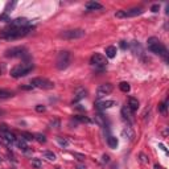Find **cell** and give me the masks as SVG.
I'll list each match as a JSON object with an SVG mask.
<instances>
[{
    "mask_svg": "<svg viewBox=\"0 0 169 169\" xmlns=\"http://www.w3.org/2000/svg\"><path fill=\"white\" fill-rule=\"evenodd\" d=\"M32 29L30 27L28 28H11V27H7L5 29H3L0 32V37L4 40H16V39H20V37H24L29 33V30Z\"/></svg>",
    "mask_w": 169,
    "mask_h": 169,
    "instance_id": "6da1fadb",
    "label": "cell"
},
{
    "mask_svg": "<svg viewBox=\"0 0 169 169\" xmlns=\"http://www.w3.org/2000/svg\"><path fill=\"white\" fill-rule=\"evenodd\" d=\"M147 46H148V50L149 52H152V53L157 54V56H160V57L167 60L168 50H167V48H165V45L157 39V37H149L147 41Z\"/></svg>",
    "mask_w": 169,
    "mask_h": 169,
    "instance_id": "7a4b0ae2",
    "label": "cell"
},
{
    "mask_svg": "<svg viewBox=\"0 0 169 169\" xmlns=\"http://www.w3.org/2000/svg\"><path fill=\"white\" fill-rule=\"evenodd\" d=\"M34 65L32 62H24V64H20V65H16L11 69V75L13 78H21V77H25L28 75L30 71L33 70Z\"/></svg>",
    "mask_w": 169,
    "mask_h": 169,
    "instance_id": "3957f363",
    "label": "cell"
},
{
    "mask_svg": "<svg viewBox=\"0 0 169 169\" xmlns=\"http://www.w3.org/2000/svg\"><path fill=\"white\" fill-rule=\"evenodd\" d=\"M70 62H71L70 52L64 50V52H60V53H58V56L56 58V66H57L58 70H64V69H66L69 65H70Z\"/></svg>",
    "mask_w": 169,
    "mask_h": 169,
    "instance_id": "277c9868",
    "label": "cell"
},
{
    "mask_svg": "<svg viewBox=\"0 0 169 169\" xmlns=\"http://www.w3.org/2000/svg\"><path fill=\"white\" fill-rule=\"evenodd\" d=\"M144 12V9L141 7H135V8H131V9H127V11H118L115 13V16L118 19H126V17H135V16H139Z\"/></svg>",
    "mask_w": 169,
    "mask_h": 169,
    "instance_id": "5b68a950",
    "label": "cell"
},
{
    "mask_svg": "<svg viewBox=\"0 0 169 169\" xmlns=\"http://www.w3.org/2000/svg\"><path fill=\"white\" fill-rule=\"evenodd\" d=\"M5 57H11V58H20V57H27L28 56V50L24 46H16V48H11V49H7L4 52Z\"/></svg>",
    "mask_w": 169,
    "mask_h": 169,
    "instance_id": "8992f818",
    "label": "cell"
},
{
    "mask_svg": "<svg viewBox=\"0 0 169 169\" xmlns=\"http://www.w3.org/2000/svg\"><path fill=\"white\" fill-rule=\"evenodd\" d=\"M85 34L86 32L83 29H69V30H64L61 33V37L65 40H77L85 37Z\"/></svg>",
    "mask_w": 169,
    "mask_h": 169,
    "instance_id": "52a82bcc",
    "label": "cell"
},
{
    "mask_svg": "<svg viewBox=\"0 0 169 169\" xmlns=\"http://www.w3.org/2000/svg\"><path fill=\"white\" fill-rule=\"evenodd\" d=\"M30 85H32L33 87L42 89V90H50V89L54 87L53 82L49 81V79H46V78H34V79H32Z\"/></svg>",
    "mask_w": 169,
    "mask_h": 169,
    "instance_id": "ba28073f",
    "label": "cell"
},
{
    "mask_svg": "<svg viewBox=\"0 0 169 169\" xmlns=\"http://www.w3.org/2000/svg\"><path fill=\"white\" fill-rule=\"evenodd\" d=\"M112 90H114V85L112 83H110V82H107V83H102L98 87V90H96V98H98V101L99 99H102V98H105L106 95L111 94Z\"/></svg>",
    "mask_w": 169,
    "mask_h": 169,
    "instance_id": "9c48e42d",
    "label": "cell"
},
{
    "mask_svg": "<svg viewBox=\"0 0 169 169\" xmlns=\"http://www.w3.org/2000/svg\"><path fill=\"white\" fill-rule=\"evenodd\" d=\"M90 64L95 67H105L106 65H107V60H106V57L103 56V54L95 53V54H92L90 58Z\"/></svg>",
    "mask_w": 169,
    "mask_h": 169,
    "instance_id": "30bf717a",
    "label": "cell"
},
{
    "mask_svg": "<svg viewBox=\"0 0 169 169\" xmlns=\"http://www.w3.org/2000/svg\"><path fill=\"white\" fill-rule=\"evenodd\" d=\"M8 27H11V28H28L29 27V20L25 19V17H17V19L12 20L11 23L8 24Z\"/></svg>",
    "mask_w": 169,
    "mask_h": 169,
    "instance_id": "8fae6325",
    "label": "cell"
},
{
    "mask_svg": "<svg viewBox=\"0 0 169 169\" xmlns=\"http://www.w3.org/2000/svg\"><path fill=\"white\" fill-rule=\"evenodd\" d=\"M115 106V101H96L95 102V107L99 110V111H103V110H107L110 107Z\"/></svg>",
    "mask_w": 169,
    "mask_h": 169,
    "instance_id": "7c38bea8",
    "label": "cell"
},
{
    "mask_svg": "<svg viewBox=\"0 0 169 169\" xmlns=\"http://www.w3.org/2000/svg\"><path fill=\"white\" fill-rule=\"evenodd\" d=\"M85 8L87 9V11H101V9H103V5L101 4V3L98 2H87L85 4Z\"/></svg>",
    "mask_w": 169,
    "mask_h": 169,
    "instance_id": "4fadbf2b",
    "label": "cell"
},
{
    "mask_svg": "<svg viewBox=\"0 0 169 169\" xmlns=\"http://www.w3.org/2000/svg\"><path fill=\"white\" fill-rule=\"evenodd\" d=\"M86 95H87V90L83 87H78L77 90L74 91V101L73 102H79L81 99H83Z\"/></svg>",
    "mask_w": 169,
    "mask_h": 169,
    "instance_id": "5bb4252c",
    "label": "cell"
},
{
    "mask_svg": "<svg viewBox=\"0 0 169 169\" xmlns=\"http://www.w3.org/2000/svg\"><path fill=\"white\" fill-rule=\"evenodd\" d=\"M122 116L124 120H127V122L132 123L133 122V115H132V111L128 108V106H124L122 108Z\"/></svg>",
    "mask_w": 169,
    "mask_h": 169,
    "instance_id": "9a60e30c",
    "label": "cell"
},
{
    "mask_svg": "<svg viewBox=\"0 0 169 169\" xmlns=\"http://www.w3.org/2000/svg\"><path fill=\"white\" fill-rule=\"evenodd\" d=\"M128 108H130L132 112L137 111V108H139V101H137L136 98H133V96L128 98Z\"/></svg>",
    "mask_w": 169,
    "mask_h": 169,
    "instance_id": "2e32d148",
    "label": "cell"
},
{
    "mask_svg": "<svg viewBox=\"0 0 169 169\" xmlns=\"http://www.w3.org/2000/svg\"><path fill=\"white\" fill-rule=\"evenodd\" d=\"M3 139H4V141L8 144V146H11V144H13L16 141V136L8 131V132H4V135H3Z\"/></svg>",
    "mask_w": 169,
    "mask_h": 169,
    "instance_id": "e0dca14e",
    "label": "cell"
},
{
    "mask_svg": "<svg viewBox=\"0 0 169 169\" xmlns=\"http://www.w3.org/2000/svg\"><path fill=\"white\" fill-rule=\"evenodd\" d=\"M122 135L128 140H133V137H135V133H133V131H132L131 127H126V128L122 131Z\"/></svg>",
    "mask_w": 169,
    "mask_h": 169,
    "instance_id": "ac0fdd59",
    "label": "cell"
},
{
    "mask_svg": "<svg viewBox=\"0 0 169 169\" xmlns=\"http://www.w3.org/2000/svg\"><path fill=\"white\" fill-rule=\"evenodd\" d=\"M16 146H17V148H20L21 151H28V144H27V141L23 139V137H19V139H16Z\"/></svg>",
    "mask_w": 169,
    "mask_h": 169,
    "instance_id": "d6986e66",
    "label": "cell"
},
{
    "mask_svg": "<svg viewBox=\"0 0 169 169\" xmlns=\"http://www.w3.org/2000/svg\"><path fill=\"white\" fill-rule=\"evenodd\" d=\"M116 56V48L115 46H107L106 48V57L114 58Z\"/></svg>",
    "mask_w": 169,
    "mask_h": 169,
    "instance_id": "ffe728a7",
    "label": "cell"
},
{
    "mask_svg": "<svg viewBox=\"0 0 169 169\" xmlns=\"http://www.w3.org/2000/svg\"><path fill=\"white\" fill-rule=\"evenodd\" d=\"M42 156L44 158H46L48 161H56V153H53V152H50V151H45V152H42Z\"/></svg>",
    "mask_w": 169,
    "mask_h": 169,
    "instance_id": "44dd1931",
    "label": "cell"
},
{
    "mask_svg": "<svg viewBox=\"0 0 169 169\" xmlns=\"http://www.w3.org/2000/svg\"><path fill=\"white\" fill-rule=\"evenodd\" d=\"M107 144L110 148H112V149H115L116 147H118V139L114 136H108L107 137Z\"/></svg>",
    "mask_w": 169,
    "mask_h": 169,
    "instance_id": "7402d4cb",
    "label": "cell"
},
{
    "mask_svg": "<svg viewBox=\"0 0 169 169\" xmlns=\"http://www.w3.org/2000/svg\"><path fill=\"white\" fill-rule=\"evenodd\" d=\"M119 89L123 92H128L131 90V86H130L128 82H120V83H119Z\"/></svg>",
    "mask_w": 169,
    "mask_h": 169,
    "instance_id": "603a6c76",
    "label": "cell"
},
{
    "mask_svg": "<svg viewBox=\"0 0 169 169\" xmlns=\"http://www.w3.org/2000/svg\"><path fill=\"white\" fill-rule=\"evenodd\" d=\"M30 164H32V167L36 169H40L42 167V163H41L40 158H32V160H30Z\"/></svg>",
    "mask_w": 169,
    "mask_h": 169,
    "instance_id": "cb8c5ba5",
    "label": "cell"
},
{
    "mask_svg": "<svg viewBox=\"0 0 169 169\" xmlns=\"http://www.w3.org/2000/svg\"><path fill=\"white\" fill-rule=\"evenodd\" d=\"M34 140H37L41 144L46 143V137H45V135H42V133H36V135H34Z\"/></svg>",
    "mask_w": 169,
    "mask_h": 169,
    "instance_id": "d4e9b609",
    "label": "cell"
},
{
    "mask_svg": "<svg viewBox=\"0 0 169 169\" xmlns=\"http://www.w3.org/2000/svg\"><path fill=\"white\" fill-rule=\"evenodd\" d=\"M21 137L25 141H33L34 140V135H32V133H29V132H23Z\"/></svg>",
    "mask_w": 169,
    "mask_h": 169,
    "instance_id": "484cf974",
    "label": "cell"
},
{
    "mask_svg": "<svg viewBox=\"0 0 169 169\" xmlns=\"http://www.w3.org/2000/svg\"><path fill=\"white\" fill-rule=\"evenodd\" d=\"M13 94L11 91H7V90H0V99H5V98H11Z\"/></svg>",
    "mask_w": 169,
    "mask_h": 169,
    "instance_id": "4316f807",
    "label": "cell"
},
{
    "mask_svg": "<svg viewBox=\"0 0 169 169\" xmlns=\"http://www.w3.org/2000/svg\"><path fill=\"white\" fill-rule=\"evenodd\" d=\"M60 124H61L60 119L54 118V119H53V120H52V122H50V127H52V128H60Z\"/></svg>",
    "mask_w": 169,
    "mask_h": 169,
    "instance_id": "83f0119b",
    "label": "cell"
},
{
    "mask_svg": "<svg viewBox=\"0 0 169 169\" xmlns=\"http://www.w3.org/2000/svg\"><path fill=\"white\" fill-rule=\"evenodd\" d=\"M57 140H58V143H60V146H62V147H66L69 144V141L65 139V137H62V136H58Z\"/></svg>",
    "mask_w": 169,
    "mask_h": 169,
    "instance_id": "f1b7e54d",
    "label": "cell"
},
{
    "mask_svg": "<svg viewBox=\"0 0 169 169\" xmlns=\"http://www.w3.org/2000/svg\"><path fill=\"white\" fill-rule=\"evenodd\" d=\"M167 103H168V102L165 101V102H163L160 106H158V111H160L161 114H165V112H167Z\"/></svg>",
    "mask_w": 169,
    "mask_h": 169,
    "instance_id": "f546056e",
    "label": "cell"
},
{
    "mask_svg": "<svg viewBox=\"0 0 169 169\" xmlns=\"http://www.w3.org/2000/svg\"><path fill=\"white\" fill-rule=\"evenodd\" d=\"M0 21H4V23H11V19H9L8 13H3V15L0 16Z\"/></svg>",
    "mask_w": 169,
    "mask_h": 169,
    "instance_id": "4dcf8cb0",
    "label": "cell"
},
{
    "mask_svg": "<svg viewBox=\"0 0 169 169\" xmlns=\"http://www.w3.org/2000/svg\"><path fill=\"white\" fill-rule=\"evenodd\" d=\"M95 120H96V123H98L99 126H105V119H103L102 115H96L95 116Z\"/></svg>",
    "mask_w": 169,
    "mask_h": 169,
    "instance_id": "1f68e13d",
    "label": "cell"
},
{
    "mask_svg": "<svg viewBox=\"0 0 169 169\" xmlns=\"http://www.w3.org/2000/svg\"><path fill=\"white\" fill-rule=\"evenodd\" d=\"M36 111L37 112H45L46 111V107H45V106H42V105H37L36 106Z\"/></svg>",
    "mask_w": 169,
    "mask_h": 169,
    "instance_id": "d6a6232c",
    "label": "cell"
},
{
    "mask_svg": "<svg viewBox=\"0 0 169 169\" xmlns=\"http://www.w3.org/2000/svg\"><path fill=\"white\" fill-rule=\"evenodd\" d=\"M16 5V2H12V3H8V4H7V8H5V12L4 13H8L9 12V8H13V7Z\"/></svg>",
    "mask_w": 169,
    "mask_h": 169,
    "instance_id": "836d02e7",
    "label": "cell"
},
{
    "mask_svg": "<svg viewBox=\"0 0 169 169\" xmlns=\"http://www.w3.org/2000/svg\"><path fill=\"white\" fill-rule=\"evenodd\" d=\"M0 132H8V126L4 123L0 124Z\"/></svg>",
    "mask_w": 169,
    "mask_h": 169,
    "instance_id": "e575fe53",
    "label": "cell"
},
{
    "mask_svg": "<svg viewBox=\"0 0 169 169\" xmlns=\"http://www.w3.org/2000/svg\"><path fill=\"white\" fill-rule=\"evenodd\" d=\"M75 119H77V120H81V122L90 123V119H87V118H83V116H81V115H77V116H75Z\"/></svg>",
    "mask_w": 169,
    "mask_h": 169,
    "instance_id": "d590c367",
    "label": "cell"
},
{
    "mask_svg": "<svg viewBox=\"0 0 169 169\" xmlns=\"http://www.w3.org/2000/svg\"><path fill=\"white\" fill-rule=\"evenodd\" d=\"M74 157H77L79 161H83L85 160V155H81V153H77V152H74Z\"/></svg>",
    "mask_w": 169,
    "mask_h": 169,
    "instance_id": "8d00e7d4",
    "label": "cell"
},
{
    "mask_svg": "<svg viewBox=\"0 0 169 169\" xmlns=\"http://www.w3.org/2000/svg\"><path fill=\"white\" fill-rule=\"evenodd\" d=\"M140 157H141V163H144V164H147L148 161H149V160H148V158H147V156H146V155H144V153H140Z\"/></svg>",
    "mask_w": 169,
    "mask_h": 169,
    "instance_id": "74e56055",
    "label": "cell"
},
{
    "mask_svg": "<svg viewBox=\"0 0 169 169\" xmlns=\"http://www.w3.org/2000/svg\"><path fill=\"white\" fill-rule=\"evenodd\" d=\"M110 161V156L108 155H103V157H102V163L103 164H106V163H108Z\"/></svg>",
    "mask_w": 169,
    "mask_h": 169,
    "instance_id": "f35d334b",
    "label": "cell"
},
{
    "mask_svg": "<svg viewBox=\"0 0 169 169\" xmlns=\"http://www.w3.org/2000/svg\"><path fill=\"white\" fill-rule=\"evenodd\" d=\"M20 89H23V90H32L34 87L32 85H28V86H20Z\"/></svg>",
    "mask_w": 169,
    "mask_h": 169,
    "instance_id": "ab89813d",
    "label": "cell"
},
{
    "mask_svg": "<svg viewBox=\"0 0 169 169\" xmlns=\"http://www.w3.org/2000/svg\"><path fill=\"white\" fill-rule=\"evenodd\" d=\"M158 9H160V5H158V4H155V5H152V8H151V11H152V12H157Z\"/></svg>",
    "mask_w": 169,
    "mask_h": 169,
    "instance_id": "60d3db41",
    "label": "cell"
},
{
    "mask_svg": "<svg viewBox=\"0 0 169 169\" xmlns=\"http://www.w3.org/2000/svg\"><path fill=\"white\" fill-rule=\"evenodd\" d=\"M4 70H5V65L0 64V75H2V73H4Z\"/></svg>",
    "mask_w": 169,
    "mask_h": 169,
    "instance_id": "b9f144b4",
    "label": "cell"
},
{
    "mask_svg": "<svg viewBox=\"0 0 169 169\" xmlns=\"http://www.w3.org/2000/svg\"><path fill=\"white\" fill-rule=\"evenodd\" d=\"M120 46H122L123 49H126V48H128V44H126V41H122V42H120Z\"/></svg>",
    "mask_w": 169,
    "mask_h": 169,
    "instance_id": "7bdbcfd3",
    "label": "cell"
},
{
    "mask_svg": "<svg viewBox=\"0 0 169 169\" xmlns=\"http://www.w3.org/2000/svg\"><path fill=\"white\" fill-rule=\"evenodd\" d=\"M78 169H86V168L83 167V165H78Z\"/></svg>",
    "mask_w": 169,
    "mask_h": 169,
    "instance_id": "ee69618b",
    "label": "cell"
},
{
    "mask_svg": "<svg viewBox=\"0 0 169 169\" xmlns=\"http://www.w3.org/2000/svg\"><path fill=\"white\" fill-rule=\"evenodd\" d=\"M155 169H163V168H161V167H158V165L156 164V165H155Z\"/></svg>",
    "mask_w": 169,
    "mask_h": 169,
    "instance_id": "f6af8a7d",
    "label": "cell"
},
{
    "mask_svg": "<svg viewBox=\"0 0 169 169\" xmlns=\"http://www.w3.org/2000/svg\"><path fill=\"white\" fill-rule=\"evenodd\" d=\"M0 115H3V111H2V110H0Z\"/></svg>",
    "mask_w": 169,
    "mask_h": 169,
    "instance_id": "bcb514c9",
    "label": "cell"
}]
</instances>
